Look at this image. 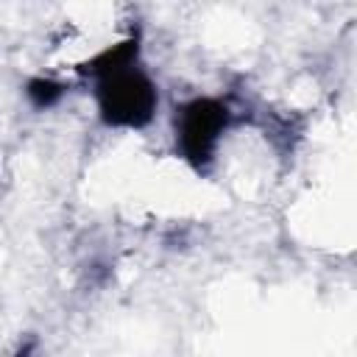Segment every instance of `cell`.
Returning <instances> with one entry per match:
<instances>
[{"mask_svg":"<svg viewBox=\"0 0 357 357\" xmlns=\"http://www.w3.org/2000/svg\"><path fill=\"white\" fill-rule=\"evenodd\" d=\"M231 106L215 95H195L173 112V145L176 156L195 173L212 167L218 145L231 126Z\"/></svg>","mask_w":357,"mask_h":357,"instance_id":"obj_1","label":"cell"},{"mask_svg":"<svg viewBox=\"0 0 357 357\" xmlns=\"http://www.w3.org/2000/svg\"><path fill=\"white\" fill-rule=\"evenodd\" d=\"M95 109L106 128L139 131L153 123L159 109V86L139 64L92 81Z\"/></svg>","mask_w":357,"mask_h":357,"instance_id":"obj_2","label":"cell"},{"mask_svg":"<svg viewBox=\"0 0 357 357\" xmlns=\"http://www.w3.org/2000/svg\"><path fill=\"white\" fill-rule=\"evenodd\" d=\"M139 53H142V36H139V31H131L126 39L106 45L103 50H98L86 61H81L75 67V73L89 78V81H98L103 75H112V73H120V70L139 64Z\"/></svg>","mask_w":357,"mask_h":357,"instance_id":"obj_3","label":"cell"},{"mask_svg":"<svg viewBox=\"0 0 357 357\" xmlns=\"http://www.w3.org/2000/svg\"><path fill=\"white\" fill-rule=\"evenodd\" d=\"M67 95V84L64 81H56V78H45V75H33L25 81V98L33 109L45 112V109H53L61 98Z\"/></svg>","mask_w":357,"mask_h":357,"instance_id":"obj_4","label":"cell"}]
</instances>
